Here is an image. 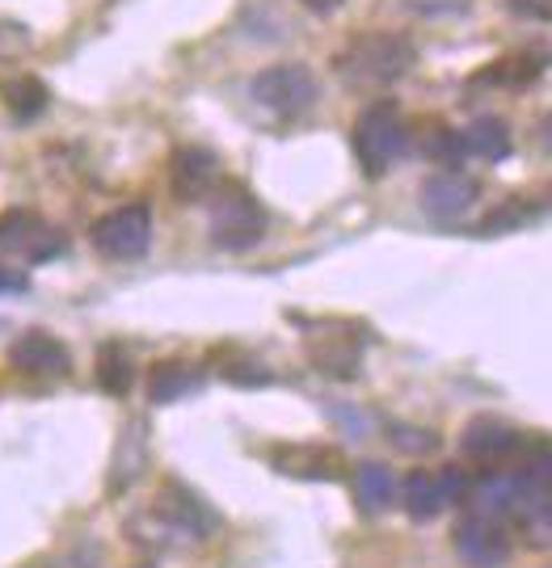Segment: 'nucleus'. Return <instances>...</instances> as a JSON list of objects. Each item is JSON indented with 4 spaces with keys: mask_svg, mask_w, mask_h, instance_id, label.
<instances>
[{
    "mask_svg": "<svg viewBox=\"0 0 552 568\" xmlns=\"http://www.w3.org/2000/svg\"><path fill=\"white\" fill-rule=\"evenodd\" d=\"M413 60H418V51H413L410 39H401V34H363L333 60V68L354 89H384V84L401 81L413 68Z\"/></svg>",
    "mask_w": 552,
    "mask_h": 568,
    "instance_id": "obj_1",
    "label": "nucleus"
},
{
    "mask_svg": "<svg viewBox=\"0 0 552 568\" xmlns=\"http://www.w3.org/2000/svg\"><path fill=\"white\" fill-rule=\"evenodd\" d=\"M350 148H354L359 169L375 182V178H384L392 164L410 152V126H405L401 110L392 102H375L359 114V122H354Z\"/></svg>",
    "mask_w": 552,
    "mask_h": 568,
    "instance_id": "obj_2",
    "label": "nucleus"
},
{
    "mask_svg": "<svg viewBox=\"0 0 552 568\" xmlns=\"http://www.w3.org/2000/svg\"><path fill=\"white\" fill-rule=\"evenodd\" d=\"M89 241H93V248L102 257L136 262V257L148 253V244H152V211L143 203L119 206V211H110V215H102L98 224L89 227Z\"/></svg>",
    "mask_w": 552,
    "mask_h": 568,
    "instance_id": "obj_3",
    "label": "nucleus"
},
{
    "mask_svg": "<svg viewBox=\"0 0 552 568\" xmlns=\"http://www.w3.org/2000/svg\"><path fill=\"white\" fill-rule=\"evenodd\" d=\"M267 236V211L245 190H228L211 215V244L224 253H245Z\"/></svg>",
    "mask_w": 552,
    "mask_h": 568,
    "instance_id": "obj_4",
    "label": "nucleus"
},
{
    "mask_svg": "<svg viewBox=\"0 0 552 568\" xmlns=\"http://www.w3.org/2000/svg\"><path fill=\"white\" fill-rule=\"evenodd\" d=\"M451 544H455V556L469 568H502L514 551L506 527H502L498 518H490V514H476V509H469V514L455 523Z\"/></svg>",
    "mask_w": 552,
    "mask_h": 568,
    "instance_id": "obj_5",
    "label": "nucleus"
},
{
    "mask_svg": "<svg viewBox=\"0 0 552 568\" xmlns=\"http://www.w3.org/2000/svg\"><path fill=\"white\" fill-rule=\"evenodd\" d=\"M253 98L274 110V114H304L317 102V81L304 63H274L267 72L253 77Z\"/></svg>",
    "mask_w": 552,
    "mask_h": 568,
    "instance_id": "obj_6",
    "label": "nucleus"
},
{
    "mask_svg": "<svg viewBox=\"0 0 552 568\" xmlns=\"http://www.w3.org/2000/svg\"><path fill=\"white\" fill-rule=\"evenodd\" d=\"M476 199H481V182L469 178L464 169H443V173H430L422 182V211L439 224L464 220L476 206Z\"/></svg>",
    "mask_w": 552,
    "mask_h": 568,
    "instance_id": "obj_7",
    "label": "nucleus"
},
{
    "mask_svg": "<svg viewBox=\"0 0 552 568\" xmlns=\"http://www.w3.org/2000/svg\"><path fill=\"white\" fill-rule=\"evenodd\" d=\"M152 514L161 518L164 527H173L178 535H185V539H207V535H215V527H220L215 509L207 506L203 497H194L185 485H178V480L161 485Z\"/></svg>",
    "mask_w": 552,
    "mask_h": 568,
    "instance_id": "obj_8",
    "label": "nucleus"
},
{
    "mask_svg": "<svg viewBox=\"0 0 552 568\" xmlns=\"http://www.w3.org/2000/svg\"><path fill=\"white\" fill-rule=\"evenodd\" d=\"M169 173H173V194H178L182 203H203V199H211L220 178H224L220 156L207 152V148H178Z\"/></svg>",
    "mask_w": 552,
    "mask_h": 568,
    "instance_id": "obj_9",
    "label": "nucleus"
},
{
    "mask_svg": "<svg viewBox=\"0 0 552 568\" xmlns=\"http://www.w3.org/2000/svg\"><path fill=\"white\" fill-rule=\"evenodd\" d=\"M9 363L18 366L21 375H68V366H72V354H68V345L60 337H51V333H42V328H30V333H21L18 342L9 345Z\"/></svg>",
    "mask_w": 552,
    "mask_h": 568,
    "instance_id": "obj_10",
    "label": "nucleus"
},
{
    "mask_svg": "<svg viewBox=\"0 0 552 568\" xmlns=\"http://www.w3.org/2000/svg\"><path fill=\"white\" fill-rule=\"evenodd\" d=\"M519 443H523V438H519L506 422H493V417H476V422H469L464 434H460L464 455L476 459V464H485V467L511 459L514 450H519Z\"/></svg>",
    "mask_w": 552,
    "mask_h": 568,
    "instance_id": "obj_11",
    "label": "nucleus"
},
{
    "mask_svg": "<svg viewBox=\"0 0 552 568\" xmlns=\"http://www.w3.org/2000/svg\"><path fill=\"white\" fill-rule=\"evenodd\" d=\"M0 244L21 253V257H30V262H47L51 253L63 248L60 236L51 227H42L34 215H26V211H13V215L0 220Z\"/></svg>",
    "mask_w": 552,
    "mask_h": 568,
    "instance_id": "obj_12",
    "label": "nucleus"
},
{
    "mask_svg": "<svg viewBox=\"0 0 552 568\" xmlns=\"http://www.w3.org/2000/svg\"><path fill=\"white\" fill-rule=\"evenodd\" d=\"M354 501H359L363 514H384V509H392V501H397V476H392V467L375 464V459L354 467Z\"/></svg>",
    "mask_w": 552,
    "mask_h": 568,
    "instance_id": "obj_13",
    "label": "nucleus"
},
{
    "mask_svg": "<svg viewBox=\"0 0 552 568\" xmlns=\"http://www.w3.org/2000/svg\"><path fill=\"white\" fill-rule=\"evenodd\" d=\"M464 156L476 161H506L511 156V126L502 119H476L469 131H460Z\"/></svg>",
    "mask_w": 552,
    "mask_h": 568,
    "instance_id": "obj_14",
    "label": "nucleus"
},
{
    "mask_svg": "<svg viewBox=\"0 0 552 568\" xmlns=\"http://www.w3.org/2000/svg\"><path fill=\"white\" fill-rule=\"evenodd\" d=\"M401 501H405V514H410L413 523H430V518H439V514L448 509L434 471H410V476H405V488H401Z\"/></svg>",
    "mask_w": 552,
    "mask_h": 568,
    "instance_id": "obj_15",
    "label": "nucleus"
},
{
    "mask_svg": "<svg viewBox=\"0 0 552 568\" xmlns=\"http://www.w3.org/2000/svg\"><path fill=\"white\" fill-rule=\"evenodd\" d=\"M194 384H199V375H194L185 363H161L157 371H152L148 396H152V405H173V400L185 396Z\"/></svg>",
    "mask_w": 552,
    "mask_h": 568,
    "instance_id": "obj_16",
    "label": "nucleus"
},
{
    "mask_svg": "<svg viewBox=\"0 0 552 568\" xmlns=\"http://www.w3.org/2000/svg\"><path fill=\"white\" fill-rule=\"evenodd\" d=\"M98 384L110 392V396H127L131 384H136V366H131V354L119 349V345H106L98 354Z\"/></svg>",
    "mask_w": 552,
    "mask_h": 568,
    "instance_id": "obj_17",
    "label": "nucleus"
},
{
    "mask_svg": "<svg viewBox=\"0 0 552 568\" xmlns=\"http://www.w3.org/2000/svg\"><path fill=\"white\" fill-rule=\"evenodd\" d=\"M4 102H9V110H13L21 122H30L47 110L51 98H47V84H42L39 77H18L13 84H4Z\"/></svg>",
    "mask_w": 552,
    "mask_h": 568,
    "instance_id": "obj_18",
    "label": "nucleus"
},
{
    "mask_svg": "<svg viewBox=\"0 0 552 568\" xmlns=\"http://www.w3.org/2000/svg\"><path fill=\"white\" fill-rule=\"evenodd\" d=\"M274 464L291 471V476H300V480H329V464L321 459V450L312 447H300V450H283V455H274Z\"/></svg>",
    "mask_w": 552,
    "mask_h": 568,
    "instance_id": "obj_19",
    "label": "nucleus"
},
{
    "mask_svg": "<svg viewBox=\"0 0 552 568\" xmlns=\"http://www.w3.org/2000/svg\"><path fill=\"white\" fill-rule=\"evenodd\" d=\"M131 434H140V426L131 429ZM140 471H143V443L123 438V443H119V455H114V488H127Z\"/></svg>",
    "mask_w": 552,
    "mask_h": 568,
    "instance_id": "obj_20",
    "label": "nucleus"
},
{
    "mask_svg": "<svg viewBox=\"0 0 552 568\" xmlns=\"http://www.w3.org/2000/svg\"><path fill=\"white\" fill-rule=\"evenodd\" d=\"M426 156L443 161L448 169H460V161H464V143H460V135L448 131V126H434L426 140Z\"/></svg>",
    "mask_w": 552,
    "mask_h": 568,
    "instance_id": "obj_21",
    "label": "nucleus"
},
{
    "mask_svg": "<svg viewBox=\"0 0 552 568\" xmlns=\"http://www.w3.org/2000/svg\"><path fill=\"white\" fill-rule=\"evenodd\" d=\"M434 480H439V488H443V501H455V506H464L469 501V488H472V476L464 471V467L448 464L443 471H434Z\"/></svg>",
    "mask_w": 552,
    "mask_h": 568,
    "instance_id": "obj_22",
    "label": "nucleus"
},
{
    "mask_svg": "<svg viewBox=\"0 0 552 568\" xmlns=\"http://www.w3.org/2000/svg\"><path fill=\"white\" fill-rule=\"evenodd\" d=\"M392 438H397V447L410 450V455H426V450L439 447V434L418 426H392Z\"/></svg>",
    "mask_w": 552,
    "mask_h": 568,
    "instance_id": "obj_23",
    "label": "nucleus"
},
{
    "mask_svg": "<svg viewBox=\"0 0 552 568\" xmlns=\"http://www.w3.org/2000/svg\"><path fill=\"white\" fill-rule=\"evenodd\" d=\"M519 18L528 21H549L552 18V0H506Z\"/></svg>",
    "mask_w": 552,
    "mask_h": 568,
    "instance_id": "obj_24",
    "label": "nucleus"
},
{
    "mask_svg": "<svg viewBox=\"0 0 552 568\" xmlns=\"http://www.w3.org/2000/svg\"><path fill=\"white\" fill-rule=\"evenodd\" d=\"M304 9H312V13H333V9H342L347 0H300Z\"/></svg>",
    "mask_w": 552,
    "mask_h": 568,
    "instance_id": "obj_25",
    "label": "nucleus"
},
{
    "mask_svg": "<svg viewBox=\"0 0 552 568\" xmlns=\"http://www.w3.org/2000/svg\"><path fill=\"white\" fill-rule=\"evenodd\" d=\"M13 286H21L18 274H9V270H0V291H13Z\"/></svg>",
    "mask_w": 552,
    "mask_h": 568,
    "instance_id": "obj_26",
    "label": "nucleus"
},
{
    "mask_svg": "<svg viewBox=\"0 0 552 568\" xmlns=\"http://www.w3.org/2000/svg\"><path fill=\"white\" fill-rule=\"evenodd\" d=\"M140 568H152V565H140Z\"/></svg>",
    "mask_w": 552,
    "mask_h": 568,
    "instance_id": "obj_27",
    "label": "nucleus"
},
{
    "mask_svg": "<svg viewBox=\"0 0 552 568\" xmlns=\"http://www.w3.org/2000/svg\"><path fill=\"white\" fill-rule=\"evenodd\" d=\"M42 568H51V565H42Z\"/></svg>",
    "mask_w": 552,
    "mask_h": 568,
    "instance_id": "obj_28",
    "label": "nucleus"
}]
</instances>
